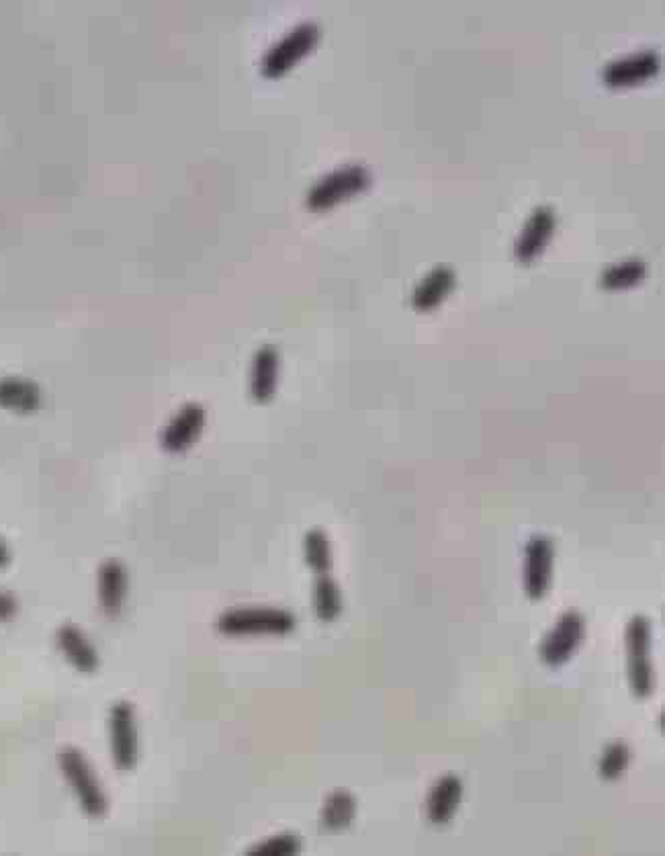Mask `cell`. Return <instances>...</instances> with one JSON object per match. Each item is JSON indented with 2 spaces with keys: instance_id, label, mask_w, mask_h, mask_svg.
Returning a JSON list of instances; mask_svg holds the SVG:
<instances>
[{
  "instance_id": "cell-1",
  "label": "cell",
  "mask_w": 665,
  "mask_h": 856,
  "mask_svg": "<svg viewBox=\"0 0 665 856\" xmlns=\"http://www.w3.org/2000/svg\"><path fill=\"white\" fill-rule=\"evenodd\" d=\"M297 625L294 613L280 607H233L219 615L217 631L230 638L287 636Z\"/></svg>"
},
{
  "instance_id": "cell-2",
  "label": "cell",
  "mask_w": 665,
  "mask_h": 856,
  "mask_svg": "<svg viewBox=\"0 0 665 856\" xmlns=\"http://www.w3.org/2000/svg\"><path fill=\"white\" fill-rule=\"evenodd\" d=\"M627 670H629V685L634 697H650L655 688V672L651 664V623L643 615H634L627 625Z\"/></svg>"
},
{
  "instance_id": "cell-3",
  "label": "cell",
  "mask_w": 665,
  "mask_h": 856,
  "mask_svg": "<svg viewBox=\"0 0 665 856\" xmlns=\"http://www.w3.org/2000/svg\"><path fill=\"white\" fill-rule=\"evenodd\" d=\"M60 768L68 780L78 803L89 818H101L107 811V797L94 777L93 766L77 747H64L60 752Z\"/></svg>"
},
{
  "instance_id": "cell-4",
  "label": "cell",
  "mask_w": 665,
  "mask_h": 856,
  "mask_svg": "<svg viewBox=\"0 0 665 856\" xmlns=\"http://www.w3.org/2000/svg\"><path fill=\"white\" fill-rule=\"evenodd\" d=\"M586 636V621L580 610H565L541 643V660L547 666H561L570 662L582 639Z\"/></svg>"
},
{
  "instance_id": "cell-5",
  "label": "cell",
  "mask_w": 665,
  "mask_h": 856,
  "mask_svg": "<svg viewBox=\"0 0 665 856\" xmlns=\"http://www.w3.org/2000/svg\"><path fill=\"white\" fill-rule=\"evenodd\" d=\"M108 738L117 768L131 771L138 763V728L131 703L119 700L113 705L108 714Z\"/></svg>"
},
{
  "instance_id": "cell-6",
  "label": "cell",
  "mask_w": 665,
  "mask_h": 856,
  "mask_svg": "<svg viewBox=\"0 0 665 856\" xmlns=\"http://www.w3.org/2000/svg\"><path fill=\"white\" fill-rule=\"evenodd\" d=\"M369 172L363 167H346L341 171H334L322 179L316 187L311 189L308 195V205L313 212H324L334 207L336 203L344 202L360 193L363 189L369 185Z\"/></svg>"
},
{
  "instance_id": "cell-7",
  "label": "cell",
  "mask_w": 665,
  "mask_h": 856,
  "mask_svg": "<svg viewBox=\"0 0 665 856\" xmlns=\"http://www.w3.org/2000/svg\"><path fill=\"white\" fill-rule=\"evenodd\" d=\"M553 561H555V545L547 535H535L528 539L525 547V568L523 582L525 592L532 598H542L553 580Z\"/></svg>"
},
{
  "instance_id": "cell-8",
  "label": "cell",
  "mask_w": 665,
  "mask_h": 856,
  "mask_svg": "<svg viewBox=\"0 0 665 856\" xmlns=\"http://www.w3.org/2000/svg\"><path fill=\"white\" fill-rule=\"evenodd\" d=\"M555 228H558L555 212L549 205L537 207L530 214V218L526 219L523 232L518 233V238H516V244H514L516 259L520 263H532L542 250L547 249Z\"/></svg>"
},
{
  "instance_id": "cell-9",
  "label": "cell",
  "mask_w": 665,
  "mask_h": 856,
  "mask_svg": "<svg viewBox=\"0 0 665 856\" xmlns=\"http://www.w3.org/2000/svg\"><path fill=\"white\" fill-rule=\"evenodd\" d=\"M318 39L316 25H301L295 32L289 33L283 42L273 47L264 60V72L268 77H279L287 72L299 58H303L310 52Z\"/></svg>"
},
{
  "instance_id": "cell-10",
  "label": "cell",
  "mask_w": 665,
  "mask_h": 856,
  "mask_svg": "<svg viewBox=\"0 0 665 856\" xmlns=\"http://www.w3.org/2000/svg\"><path fill=\"white\" fill-rule=\"evenodd\" d=\"M660 72V58L653 52H634L617 62L608 64L604 70V82L608 87H634Z\"/></svg>"
},
{
  "instance_id": "cell-11",
  "label": "cell",
  "mask_w": 665,
  "mask_h": 856,
  "mask_svg": "<svg viewBox=\"0 0 665 856\" xmlns=\"http://www.w3.org/2000/svg\"><path fill=\"white\" fill-rule=\"evenodd\" d=\"M205 424V410L199 404H186L167 426L162 445L171 453L185 452L202 435Z\"/></svg>"
},
{
  "instance_id": "cell-12",
  "label": "cell",
  "mask_w": 665,
  "mask_h": 856,
  "mask_svg": "<svg viewBox=\"0 0 665 856\" xmlns=\"http://www.w3.org/2000/svg\"><path fill=\"white\" fill-rule=\"evenodd\" d=\"M56 643L60 648L68 664H72L78 672L91 674L99 669V654L94 650L91 639L87 638L77 625L66 623L56 631Z\"/></svg>"
},
{
  "instance_id": "cell-13",
  "label": "cell",
  "mask_w": 665,
  "mask_h": 856,
  "mask_svg": "<svg viewBox=\"0 0 665 856\" xmlns=\"http://www.w3.org/2000/svg\"><path fill=\"white\" fill-rule=\"evenodd\" d=\"M463 799V783L455 775H445L434 783L426 801V815L433 824H449Z\"/></svg>"
},
{
  "instance_id": "cell-14",
  "label": "cell",
  "mask_w": 665,
  "mask_h": 856,
  "mask_svg": "<svg viewBox=\"0 0 665 856\" xmlns=\"http://www.w3.org/2000/svg\"><path fill=\"white\" fill-rule=\"evenodd\" d=\"M127 596V572L117 560L103 561L99 568V601L107 617H117Z\"/></svg>"
},
{
  "instance_id": "cell-15",
  "label": "cell",
  "mask_w": 665,
  "mask_h": 856,
  "mask_svg": "<svg viewBox=\"0 0 665 856\" xmlns=\"http://www.w3.org/2000/svg\"><path fill=\"white\" fill-rule=\"evenodd\" d=\"M455 281H457V275H455V271L450 266H434L433 271L424 279L420 281L419 287L414 289L412 306L419 311L434 310L452 292Z\"/></svg>"
},
{
  "instance_id": "cell-16",
  "label": "cell",
  "mask_w": 665,
  "mask_h": 856,
  "mask_svg": "<svg viewBox=\"0 0 665 856\" xmlns=\"http://www.w3.org/2000/svg\"><path fill=\"white\" fill-rule=\"evenodd\" d=\"M279 377V355L273 346H263L254 355L252 361V375H250V391L256 402H268L277 389Z\"/></svg>"
},
{
  "instance_id": "cell-17",
  "label": "cell",
  "mask_w": 665,
  "mask_h": 856,
  "mask_svg": "<svg viewBox=\"0 0 665 856\" xmlns=\"http://www.w3.org/2000/svg\"><path fill=\"white\" fill-rule=\"evenodd\" d=\"M0 406L13 412L30 414L42 406V391L23 377H4L0 379Z\"/></svg>"
},
{
  "instance_id": "cell-18",
  "label": "cell",
  "mask_w": 665,
  "mask_h": 856,
  "mask_svg": "<svg viewBox=\"0 0 665 856\" xmlns=\"http://www.w3.org/2000/svg\"><path fill=\"white\" fill-rule=\"evenodd\" d=\"M313 610L318 619L324 623H332L339 619L342 613V594L339 584L330 574H320L316 577L313 584Z\"/></svg>"
},
{
  "instance_id": "cell-19",
  "label": "cell",
  "mask_w": 665,
  "mask_h": 856,
  "mask_svg": "<svg viewBox=\"0 0 665 856\" xmlns=\"http://www.w3.org/2000/svg\"><path fill=\"white\" fill-rule=\"evenodd\" d=\"M356 801L348 791H334L325 799L322 810V825L330 832H339L348 828L355 820Z\"/></svg>"
},
{
  "instance_id": "cell-20",
  "label": "cell",
  "mask_w": 665,
  "mask_h": 856,
  "mask_svg": "<svg viewBox=\"0 0 665 856\" xmlns=\"http://www.w3.org/2000/svg\"><path fill=\"white\" fill-rule=\"evenodd\" d=\"M645 275H647V265L641 259H627L608 266L600 277V283L606 289L617 292L641 283L645 279Z\"/></svg>"
},
{
  "instance_id": "cell-21",
  "label": "cell",
  "mask_w": 665,
  "mask_h": 856,
  "mask_svg": "<svg viewBox=\"0 0 665 856\" xmlns=\"http://www.w3.org/2000/svg\"><path fill=\"white\" fill-rule=\"evenodd\" d=\"M303 551H306V563L310 566L311 572L316 577L320 574H330L332 568V549H330V539L322 529H311L306 535L303 541Z\"/></svg>"
},
{
  "instance_id": "cell-22",
  "label": "cell",
  "mask_w": 665,
  "mask_h": 856,
  "mask_svg": "<svg viewBox=\"0 0 665 856\" xmlns=\"http://www.w3.org/2000/svg\"><path fill=\"white\" fill-rule=\"evenodd\" d=\"M631 763V750L624 744V742H615L610 746L604 750L603 758L598 764V771H600V777L606 780H615L619 778Z\"/></svg>"
},
{
  "instance_id": "cell-23",
  "label": "cell",
  "mask_w": 665,
  "mask_h": 856,
  "mask_svg": "<svg viewBox=\"0 0 665 856\" xmlns=\"http://www.w3.org/2000/svg\"><path fill=\"white\" fill-rule=\"evenodd\" d=\"M301 851V842L295 834H279L271 836L268 841L261 842L250 853L252 855H295Z\"/></svg>"
},
{
  "instance_id": "cell-24",
  "label": "cell",
  "mask_w": 665,
  "mask_h": 856,
  "mask_svg": "<svg viewBox=\"0 0 665 856\" xmlns=\"http://www.w3.org/2000/svg\"><path fill=\"white\" fill-rule=\"evenodd\" d=\"M16 613V601L7 594V592H0V621H7L11 619Z\"/></svg>"
},
{
  "instance_id": "cell-25",
  "label": "cell",
  "mask_w": 665,
  "mask_h": 856,
  "mask_svg": "<svg viewBox=\"0 0 665 856\" xmlns=\"http://www.w3.org/2000/svg\"><path fill=\"white\" fill-rule=\"evenodd\" d=\"M9 561H11V553H9V547L4 545V541L0 539V568H4V566H9Z\"/></svg>"
}]
</instances>
